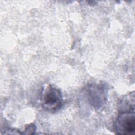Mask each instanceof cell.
<instances>
[{
	"label": "cell",
	"mask_w": 135,
	"mask_h": 135,
	"mask_svg": "<svg viewBox=\"0 0 135 135\" xmlns=\"http://www.w3.org/2000/svg\"><path fill=\"white\" fill-rule=\"evenodd\" d=\"M3 134H23L22 132H20L18 130L14 129H8L5 130V131L4 132Z\"/></svg>",
	"instance_id": "cell-6"
},
{
	"label": "cell",
	"mask_w": 135,
	"mask_h": 135,
	"mask_svg": "<svg viewBox=\"0 0 135 135\" xmlns=\"http://www.w3.org/2000/svg\"><path fill=\"white\" fill-rule=\"evenodd\" d=\"M116 133L123 135L133 134L135 131L134 111L120 112L114 123Z\"/></svg>",
	"instance_id": "cell-3"
},
{
	"label": "cell",
	"mask_w": 135,
	"mask_h": 135,
	"mask_svg": "<svg viewBox=\"0 0 135 135\" xmlns=\"http://www.w3.org/2000/svg\"><path fill=\"white\" fill-rule=\"evenodd\" d=\"M88 103L95 110L99 109L106 103L108 88L105 84H90L83 91Z\"/></svg>",
	"instance_id": "cell-1"
},
{
	"label": "cell",
	"mask_w": 135,
	"mask_h": 135,
	"mask_svg": "<svg viewBox=\"0 0 135 135\" xmlns=\"http://www.w3.org/2000/svg\"><path fill=\"white\" fill-rule=\"evenodd\" d=\"M119 112L134 111V93H129L122 97L118 104Z\"/></svg>",
	"instance_id": "cell-4"
},
{
	"label": "cell",
	"mask_w": 135,
	"mask_h": 135,
	"mask_svg": "<svg viewBox=\"0 0 135 135\" xmlns=\"http://www.w3.org/2000/svg\"><path fill=\"white\" fill-rule=\"evenodd\" d=\"M41 102L44 109L50 112H55L63 105L62 94L59 89L49 84L42 91Z\"/></svg>",
	"instance_id": "cell-2"
},
{
	"label": "cell",
	"mask_w": 135,
	"mask_h": 135,
	"mask_svg": "<svg viewBox=\"0 0 135 135\" xmlns=\"http://www.w3.org/2000/svg\"><path fill=\"white\" fill-rule=\"evenodd\" d=\"M36 130V126L33 123L26 125L25 127V129L22 132L23 134H33L35 133Z\"/></svg>",
	"instance_id": "cell-5"
}]
</instances>
